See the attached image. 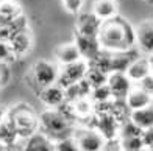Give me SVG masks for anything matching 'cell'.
Instances as JSON below:
<instances>
[{
    "mask_svg": "<svg viewBox=\"0 0 153 151\" xmlns=\"http://www.w3.org/2000/svg\"><path fill=\"white\" fill-rule=\"evenodd\" d=\"M97 38L102 49L108 52H127L136 45L134 28L119 16L103 20Z\"/></svg>",
    "mask_w": 153,
    "mask_h": 151,
    "instance_id": "6da1fadb",
    "label": "cell"
},
{
    "mask_svg": "<svg viewBox=\"0 0 153 151\" xmlns=\"http://www.w3.org/2000/svg\"><path fill=\"white\" fill-rule=\"evenodd\" d=\"M39 131H42L53 142H56L62 137L72 136L74 128H72V122L66 115H62L59 109L48 108L42 114H39Z\"/></svg>",
    "mask_w": 153,
    "mask_h": 151,
    "instance_id": "7a4b0ae2",
    "label": "cell"
},
{
    "mask_svg": "<svg viewBox=\"0 0 153 151\" xmlns=\"http://www.w3.org/2000/svg\"><path fill=\"white\" fill-rule=\"evenodd\" d=\"M6 115L14 123L16 131L22 140L28 139L31 134L39 131V115L34 114V111L28 105H24V103L16 105L6 112Z\"/></svg>",
    "mask_w": 153,
    "mask_h": 151,
    "instance_id": "3957f363",
    "label": "cell"
},
{
    "mask_svg": "<svg viewBox=\"0 0 153 151\" xmlns=\"http://www.w3.org/2000/svg\"><path fill=\"white\" fill-rule=\"evenodd\" d=\"M88 67H89V63L86 59H78V61H75V63L61 66L56 83L59 86H62L64 89L75 84V83H78V81H81L86 77Z\"/></svg>",
    "mask_w": 153,
    "mask_h": 151,
    "instance_id": "277c9868",
    "label": "cell"
},
{
    "mask_svg": "<svg viewBox=\"0 0 153 151\" xmlns=\"http://www.w3.org/2000/svg\"><path fill=\"white\" fill-rule=\"evenodd\" d=\"M74 137L78 150L81 151H100L105 147L106 139L95 128H80L74 129Z\"/></svg>",
    "mask_w": 153,
    "mask_h": 151,
    "instance_id": "5b68a950",
    "label": "cell"
},
{
    "mask_svg": "<svg viewBox=\"0 0 153 151\" xmlns=\"http://www.w3.org/2000/svg\"><path fill=\"white\" fill-rule=\"evenodd\" d=\"M31 75L33 80L39 87H44L48 84H53L58 81V75H59V67L56 64L50 63L45 59H39L31 66Z\"/></svg>",
    "mask_w": 153,
    "mask_h": 151,
    "instance_id": "8992f818",
    "label": "cell"
},
{
    "mask_svg": "<svg viewBox=\"0 0 153 151\" xmlns=\"http://www.w3.org/2000/svg\"><path fill=\"white\" fill-rule=\"evenodd\" d=\"M92 119H94V128L105 137L106 140L119 137L120 122L111 112H94Z\"/></svg>",
    "mask_w": 153,
    "mask_h": 151,
    "instance_id": "52a82bcc",
    "label": "cell"
},
{
    "mask_svg": "<svg viewBox=\"0 0 153 151\" xmlns=\"http://www.w3.org/2000/svg\"><path fill=\"white\" fill-rule=\"evenodd\" d=\"M106 83L111 89L114 100H125V97L128 95V92L131 91V87L134 84L125 72H111L108 75Z\"/></svg>",
    "mask_w": 153,
    "mask_h": 151,
    "instance_id": "ba28073f",
    "label": "cell"
},
{
    "mask_svg": "<svg viewBox=\"0 0 153 151\" xmlns=\"http://www.w3.org/2000/svg\"><path fill=\"white\" fill-rule=\"evenodd\" d=\"M136 45L142 53L153 56V20H144L136 28Z\"/></svg>",
    "mask_w": 153,
    "mask_h": 151,
    "instance_id": "9c48e42d",
    "label": "cell"
},
{
    "mask_svg": "<svg viewBox=\"0 0 153 151\" xmlns=\"http://www.w3.org/2000/svg\"><path fill=\"white\" fill-rule=\"evenodd\" d=\"M74 42L76 44L80 50V55L83 59H86L88 63L92 61L97 55L102 52V45L99 42V38H92V36H85V34L75 33V41Z\"/></svg>",
    "mask_w": 153,
    "mask_h": 151,
    "instance_id": "30bf717a",
    "label": "cell"
},
{
    "mask_svg": "<svg viewBox=\"0 0 153 151\" xmlns=\"http://www.w3.org/2000/svg\"><path fill=\"white\" fill-rule=\"evenodd\" d=\"M39 100L42 101L47 108H58L66 101V91H64V87L59 86L58 83L44 86V87H41Z\"/></svg>",
    "mask_w": 153,
    "mask_h": 151,
    "instance_id": "8fae6325",
    "label": "cell"
},
{
    "mask_svg": "<svg viewBox=\"0 0 153 151\" xmlns=\"http://www.w3.org/2000/svg\"><path fill=\"white\" fill-rule=\"evenodd\" d=\"M8 44L11 47V52H13V55H14V58H22V56L30 53L31 47H33L31 33L28 31V28L20 30L8 41Z\"/></svg>",
    "mask_w": 153,
    "mask_h": 151,
    "instance_id": "7c38bea8",
    "label": "cell"
},
{
    "mask_svg": "<svg viewBox=\"0 0 153 151\" xmlns=\"http://www.w3.org/2000/svg\"><path fill=\"white\" fill-rule=\"evenodd\" d=\"M102 27V20L97 17L94 13H80L76 19V33L85 34V36H99Z\"/></svg>",
    "mask_w": 153,
    "mask_h": 151,
    "instance_id": "4fadbf2b",
    "label": "cell"
},
{
    "mask_svg": "<svg viewBox=\"0 0 153 151\" xmlns=\"http://www.w3.org/2000/svg\"><path fill=\"white\" fill-rule=\"evenodd\" d=\"M125 103H127L130 111H136V109H142L145 106L153 105V95L145 92L139 86H133L128 95L125 97Z\"/></svg>",
    "mask_w": 153,
    "mask_h": 151,
    "instance_id": "5bb4252c",
    "label": "cell"
},
{
    "mask_svg": "<svg viewBox=\"0 0 153 151\" xmlns=\"http://www.w3.org/2000/svg\"><path fill=\"white\" fill-rule=\"evenodd\" d=\"M24 150H27V151H53L55 142L42 131H36L28 139L24 140Z\"/></svg>",
    "mask_w": 153,
    "mask_h": 151,
    "instance_id": "9a60e30c",
    "label": "cell"
},
{
    "mask_svg": "<svg viewBox=\"0 0 153 151\" xmlns=\"http://www.w3.org/2000/svg\"><path fill=\"white\" fill-rule=\"evenodd\" d=\"M125 73L128 75V78L133 83H139L142 78H145L149 73H152V61L147 58H136L131 61V64L125 70Z\"/></svg>",
    "mask_w": 153,
    "mask_h": 151,
    "instance_id": "2e32d148",
    "label": "cell"
},
{
    "mask_svg": "<svg viewBox=\"0 0 153 151\" xmlns=\"http://www.w3.org/2000/svg\"><path fill=\"white\" fill-rule=\"evenodd\" d=\"M19 142H24V140L19 137L14 123H13L11 119L6 115L5 120L0 123V143H2L5 148H11L13 145H17Z\"/></svg>",
    "mask_w": 153,
    "mask_h": 151,
    "instance_id": "e0dca14e",
    "label": "cell"
},
{
    "mask_svg": "<svg viewBox=\"0 0 153 151\" xmlns=\"http://www.w3.org/2000/svg\"><path fill=\"white\" fill-rule=\"evenodd\" d=\"M55 58H56L59 66H66V64L75 63V61H78V59H83L75 42L59 45L58 49L55 50Z\"/></svg>",
    "mask_w": 153,
    "mask_h": 151,
    "instance_id": "ac0fdd59",
    "label": "cell"
},
{
    "mask_svg": "<svg viewBox=\"0 0 153 151\" xmlns=\"http://www.w3.org/2000/svg\"><path fill=\"white\" fill-rule=\"evenodd\" d=\"M92 13L102 22L117 16V2L116 0H94Z\"/></svg>",
    "mask_w": 153,
    "mask_h": 151,
    "instance_id": "d6986e66",
    "label": "cell"
},
{
    "mask_svg": "<svg viewBox=\"0 0 153 151\" xmlns=\"http://www.w3.org/2000/svg\"><path fill=\"white\" fill-rule=\"evenodd\" d=\"M130 119L133 120L142 131L147 129V128H152L153 126V105L145 106L142 109L131 111L130 112Z\"/></svg>",
    "mask_w": 153,
    "mask_h": 151,
    "instance_id": "ffe728a7",
    "label": "cell"
},
{
    "mask_svg": "<svg viewBox=\"0 0 153 151\" xmlns=\"http://www.w3.org/2000/svg\"><path fill=\"white\" fill-rule=\"evenodd\" d=\"M72 103L74 108V114L75 119H81V120H88L94 115V101L91 100V97H83L78 98Z\"/></svg>",
    "mask_w": 153,
    "mask_h": 151,
    "instance_id": "44dd1931",
    "label": "cell"
},
{
    "mask_svg": "<svg viewBox=\"0 0 153 151\" xmlns=\"http://www.w3.org/2000/svg\"><path fill=\"white\" fill-rule=\"evenodd\" d=\"M64 91H66V100L67 101H75V100L83 98V97H89L92 92V86L86 81V78H83L78 83L66 87Z\"/></svg>",
    "mask_w": 153,
    "mask_h": 151,
    "instance_id": "7402d4cb",
    "label": "cell"
},
{
    "mask_svg": "<svg viewBox=\"0 0 153 151\" xmlns=\"http://www.w3.org/2000/svg\"><path fill=\"white\" fill-rule=\"evenodd\" d=\"M22 14V8L14 0H2L0 2V16H3L6 20L14 19Z\"/></svg>",
    "mask_w": 153,
    "mask_h": 151,
    "instance_id": "603a6c76",
    "label": "cell"
},
{
    "mask_svg": "<svg viewBox=\"0 0 153 151\" xmlns=\"http://www.w3.org/2000/svg\"><path fill=\"white\" fill-rule=\"evenodd\" d=\"M85 78H86V81L92 87H97V86H100V84H105L106 81H108V73H105L103 70H100V69H97L92 64H89Z\"/></svg>",
    "mask_w": 153,
    "mask_h": 151,
    "instance_id": "cb8c5ba5",
    "label": "cell"
},
{
    "mask_svg": "<svg viewBox=\"0 0 153 151\" xmlns=\"http://www.w3.org/2000/svg\"><path fill=\"white\" fill-rule=\"evenodd\" d=\"M120 150H123V151H141V150H145L142 136L122 137L120 139Z\"/></svg>",
    "mask_w": 153,
    "mask_h": 151,
    "instance_id": "d4e9b609",
    "label": "cell"
},
{
    "mask_svg": "<svg viewBox=\"0 0 153 151\" xmlns=\"http://www.w3.org/2000/svg\"><path fill=\"white\" fill-rule=\"evenodd\" d=\"M89 97H91V100L94 103H105V101L113 100V94H111V89H109L108 83H105V84H100L97 87H92V92Z\"/></svg>",
    "mask_w": 153,
    "mask_h": 151,
    "instance_id": "484cf974",
    "label": "cell"
},
{
    "mask_svg": "<svg viewBox=\"0 0 153 151\" xmlns=\"http://www.w3.org/2000/svg\"><path fill=\"white\" fill-rule=\"evenodd\" d=\"M131 136H142V129L139 128L131 119H127V120L120 122L119 139H122V137H131Z\"/></svg>",
    "mask_w": 153,
    "mask_h": 151,
    "instance_id": "4316f807",
    "label": "cell"
},
{
    "mask_svg": "<svg viewBox=\"0 0 153 151\" xmlns=\"http://www.w3.org/2000/svg\"><path fill=\"white\" fill-rule=\"evenodd\" d=\"M55 150L56 151H76L78 150V145H76V140H75L74 134L56 140L55 142Z\"/></svg>",
    "mask_w": 153,
    "mask_h": 151,
    "instance_id": "83f0119b",
    "label": "cell"
},
{
    "mask_svg": "<svg viewBox=\"0 0 153 151\" xmlns=\"http://www.w3.org/2000/svg\"><path fill=\"white\" fill-rule=\"evenodd\" d=\"M85 5V0H62V6L71 14H80Z\"/></svg>",
    "mask_w": 153,
    "mask_h": 151,
    "instance_id": "f1b7e54d",
    "label": "cell"
},
{
    "mask_svg": "<svg viewBox=\"0 0 153 151\" xmlns=\"http://www.w3.org/2000/svg\"><path fill=\"white\" fill-rule=\"evenodd\" d=\"M13 59H16L14 58V55H13L11 52V47L10 44L6 42V41H2L0 39V63H11Z\"/></svg>",
    "mask_w": 153,
    "mask_h": 151,
    "instance_id": "f546056e",
    "label": "cell"
},
{
    "mask_svg": "<svg viewBox=\"0 0 153 151\" xmlns=\"http://www.w3.org/2000/svg\"><path fill=\"white\" fill-rule=\"evenodd\" d=\"M136 84L141 87V89H144L145 92H149V94L153 95V75H152V73H149L147 77L142 78V80L139 81V83H136Z\"/></svg>",
    "mask_w": 153,
    "mask_h": 151,
    "instance_id": "4dcf8cb0",
    "label": "cell"
},
{
    "mask_svg": "<svg viewBox=\"0 0 153 151\" xmlns=\"http://www.w3.org/2000/svg\"><path fill=\"white\" fill-rule=\"evenodd\" d=\"M142 140H144L145 148L153 150V126H152V128H147V129H144V131H142Z\"/></svg>",
    "mask_w": 153,
    "mask_h": 151,
    "instance_id": "1f68e13d",
    "label": "cell"
},
{
    "mask_svg": "<svg viewBox=\"0 0 153 151\" xmlns=\"http://www.w3.org/2000/svg\"><path fill=\"white\" fill-rule=\"evenodd\" d=\"M6 63H0V86L6 84V80H8V72H6Z\"/></svg>",
    "mask_w": 153,
    "mask_h": 151,
    "instance_id": "d6a6232c",
    "label": "cell"
},
{
    "mask_svg": "<svg viewBox=\"0 0 153 151\" xmlns=\"http://www.w3.org/2000/svg\"><path fill=\"white\" fill-rule=\"evenodd\" d=\"M5 117H6V111H5V109H3L2 106H0V123H2V122L5 120Z\"/></svg>",
    "mask_w": 153,
    "mask_h": 151,
    "instance_id": "836d02e7",
    "label": "cell"
},
{
    "mask_svg": "<svg viewBox=\"0 0 153 151\" xmlns=\"http://www.w3.org/2000/svg\"><path fill=\"white\" fill-rule=\"evenodd\" d=\"M6 22V19L3 17V16H0V25H2V24H5Z\"/></svg>",
    "mask_w": 153,
    "mask_h": 151,
    "instance_id": "e575fe53",
    "label": "cell"
},
{
    "mask_svg": "<svg viewBox=\"0 0 153 151\" xmlns=\"http://www.w3.org/2000/svg\"><path fill=\"white\" fill-rule=\"evenodd\" d=\"M152 61V75H153V59H150Z\"/></svg>",
    "mask_w": 153,
    "mask_h": 151,
    "instance_id": "d590c367",
    "label": "cell"
},
{
    "mask_svg": "<svg viewBox=\"0 0 153 151\" xmlns=\"http://www.w3.org/2000/svg\"><path fill=\"white\" fill-rule=\"evenodd\" d=\"M0 150H5V147L2 145V143H0Z\"/></svg>",
    "mask_w": 153,
    "mask_h": 151,
    "instance_id": "8d00e7d4",
    "label": "cell"
}]
</instances>
